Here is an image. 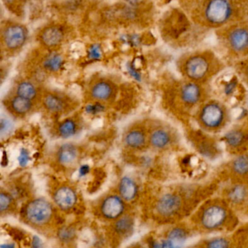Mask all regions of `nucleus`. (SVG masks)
Wrapping results in <instances>:
<instances>
[{"label":"nucleus","mask_w":248,"mask_h":248,"mask_svg":"<svg viewBox=\"0 0 248 248\" xmlns=\"http://www.w3.org/2000/svg\"><path fill=\"white\" fill-rule=\"evenodd\" d=\"M119 191L122 199L131 201L136 197L138 186L131 178L125 176L119 182Z\"/></svg>","instance_id":"4468645a"},{"label":"nucleus","mask_w":248,"mask_h":248,"mask_svg":"<svg viewBox=\"0 0 248 248\" xmlns=\"http://www.w3.org/2000/svg\"><path fill=\"white\" fill-rule=\"evenodd\" d=\"M1 248H16V246L11 243H6V244L1 245Z\"/></svg>","instance_id":"a19ab883"},{"label":"nucleus","mask_w":248,"mask_h":248,"mask_svg":"<svg viewBox=\"0 0 248 248\" xmlns=\"http://www.w3.org/2000/svg\"><path fill=\"white\" fill-rule=\"evenodd\" d=\"M112 89L108 83L99 82L93 86L91 94L93 98L98 100H106L111 97Z\"/></svg>","instance_id":"6ab92c4d"},{"label":"nucleus","mask_w":248,"mask_h":248,"mask_svg":"<svg viewBox=\"0 0 248 248\" xmlns=\"http://www.w3.org/2000/svg\"><path fill=\"white\" fill-rule=\"evenodd\" d=\"M32 248H43L42 240L38 236H33L32 242Z\"/></svg>","instance_id":"4c0bfd02"},{"label":"nucleus","mask_w":248,"mask_h":248,"mask_svg":"<svg viewBox=\"0 0 248 248\" xmlns=\"http://www.w3.org/2000/svg\"><path fill=\"white\" fill-rule=\"evenodd\" d=\"M11 123L9 121L1 119V134L3 135L4 134L8 132L11 129Z\"/></svg>","instance_id":"e433bc0d"},{"label":"nucleus","mask_w":248,"mask_h":248,"mask_svg":"<svg viewBox=\"0 0 248 248\" xmlns=\"http://www.w3.org/2000/svg\"><path fill=\"white\" fill-rule=\"evenodd\" d=\"M74 232L72 229L64 228L60 231L59 237L63 241H69L74 237Z\"/></svg>","instance_id":"2f4dec72"},{"label":"nucleus","mask_w":248,"mask_h":248,"mask_svg":"<svg viewBox=\"0 0 248 248\" xmlns=\"http://www.w3.org/2000/svg\"><path fill=\"white\" fill-rule=\"evenodd\" d=\"M78 155V151L75 146L71 144H64L61 146L58 152V159L64 165L74 163Z\"/></svg>","instance_id":"dca6fc26"},{"label":"nucleus","mask_w":248,"mask_h":248,"mask_svg":"<svg viewBox=\"0 0 248 248\" xmlns=\"http://www.w3.org/2000/svg\"><path fill=\"white\" fill-rule=\"evenodd\" d=\"M226 44L237 55L248 54V23H237L230 28L225 36Z\"/></svg>","instance_id":"39448f33"},{"label":"nucleus","mask_w":248,"mask_h":248,"mask_svg":"<svg viewBox=\"0 0 248 248\" xmlns=\"http://www.w3.org/2000/svg\"><path fill=\"white\" fill-rule=\"evenodd\" d=\"M66 31V28L64 25L51 23L39 31V39L41 43L47 47H56L64 42Z\"/></svg>","instance_id":"0eeeda50"},{"label":"nucleus","mask_w":248,"mask_h":248,"mask_svg":"<svg viewBox=\"0 0 248 248\" xmlns=\"http://www.w3.org/2000/svg\"><path fill=\"white\" fill-rule=\"evenodd\" d=\"M63 64H64V60L62 57L55 52L48 55L43 62L45 69L50 72H56L59 71L62 68Z\"/></svg>","instance_id":"412c9836"},{"label":"nucleus","mask_w":248,"mask_h":248,"mask_svg":"<svg viewBox=\"0 0 248 248\" xmlns=\"http://www.w3.org/2000/svg\"><path fill=\"white\" fill-rule=\"evenodd\" d=\"M237 11L234 0H205L201 5V17L208 26L221 27L231 22Z\"/></svg>","instance_id":"f257e3e1"},{"label":"nucleus","mask_w":248,"mask_h":248,"mask_svg":"<svg viewBox=\"0 0 248 248\" xmlns=\"http://www.w3.org/2000/svg\"><path fill=\"white\" fill-rule=\"evenodd\" d=\"M199 124L208 131H216L225 125L227 111L218 103L211 102L204 106L198 116Z\"/></svg>","instance_id":"20e7f679"},{"label":"nucleus","mask_w":248,"mask_h":248,"mask_svg":"<svg viewBox=\"0 0 248 248\" xmlns=\"http://www.w3.org/2000/svg\"><path fill=\"white\" fill-rule=\"evenodd\" d=\"M231 169L236 174L240 176L248 175V155L237 156L231 163Z\"/></svg>","instance_id":"aec40b11"},{"label":"nucleus","mask_w":248,"mask_h":248,"mask_svg":"<svg viewBox=\"0 0 248 248\" xmlns=\"http://www.w3.org/2000/svg\"><path fill=\"white\" fill-rule=\"evenodd\" d=\"M125 141L127 145L129 147L132 148H139L145 144V135L139 130H132L125 136Z\"/></svg>","instance_id":"a211bd4d"},{"label":"nucleus","mask_w":248,"mask_h":248,"mask_svg":"<svg viewBox=\"0 0 248 248\" xmlns=\"http://www.w3.org/2000/svg\"><path fill=\"white\" fill-rule=\"evenodd\" d=\"M187 236L180 228L174 229L168 234L167 240L161 244L162 248H181L186 243Z\"/></svg>","instance_id":"2eb2a0df"},{"label":"nucleus","mask_w":248,"mask_h":248,"mask_svg":"<svg viewBox=\"0 0 248 248\" xmlns=\"http://www.w3.org/2000/svg\"><path fill=\"white\" fill-rule=\"evenodd\" d=\"M128 73H129L130 75L134 78V79L138 81H141V75L138 71H137L136 68L133 66L132 65H129L128 66Z\"/></svg>","instance_id":"c9c22d12"},{"label":"nucleus","mask_w":248,"mask_h":248,"mask_svg":"<svg viewBox=\"0 0 248 248\" xmlns=\"http://www.w3.org/2000/svg\"><path fill=\"white\" fill-rule=\"evenodd\" d=\"M132 225H133V222L132 218L128 217H122L116 223V232L120 234H125L132 229Z\"/></svg>","instance_id":"a878e982"},{"label":"nucleus","mask_w":248,"mask_h":248,"mask_svg":"<svg viewBox=\"0 0 248 248\" xmlns=\"http://www.w3.org/2000/svg\"><path fill=\"white\" fill-rule=\"evenodd\" d=\"M44 105L48 110L52 112L61 111L64 107L63 100L53 94H49L45 97Z\"/></svg>","instance_id":"b1692460"},{"label":"nucleus","mask_w":248,"mask_h":248,"mask_svg":"<svg viewBox=\"0 0 248 248\" xmlns=\"http://www.w3.org/2000/svg\"><path fill=\"white\" fill-rule=\"evenodd\" d=\"M227 218V212L223 207L214 205L208 207L202 215V223L204 227L210 230L221 227Z\"/></svg>","instance_id":"6e6552de"},{"label":"nucleus","mask_w":248,"mask_h":248,"mask_svg":"<svg viewBox=\"0 0 248 248\" xmlns=\"http://www.w3.org/2000/svg\"><path fill=\"white\" fill-rule=\"evenodd\" d=\"M28 38L29 29L23 23L7 20L1 24V43L8 50L16 51L23 47Z\"/></svg>","instance_id":"7ed1b4c3"},{"label":"nucleus","mask_w":248,"mask_h":248,"mask_svg":"<svg viewBox=\"0 0 248 248\" xmlns=\"http://www.w3.org/2000/svg\"><path fill=\"white\" fill-rule=\"evenodd\" d=\"M237 83V79L236 78H232L230 82L226 84L225 87H224V93L227 95H231L235 91Z\"/></svg>","instance_id":"72a5a7b5"},{"label":"nucleus","mask_w":248,"mask_h":248,"mask_svg":"<svg viewBox=\"0 0 248 248\" xmlns=\"http://www.w3.org/2000/svg\"><path fill=\"white\" fill-rule=\"evenodd\" d=\"M88 58L90 60H99L101 58V49L99 45H93L89 49L88 51Z\"/></svg>","instance_id":"c756f323"},{"label":"nucleus","mask_w":248,"mask_h":248,"mask_svg":"<svg viewBox=\"0 0 248 248\" xmlns=\"http://www.w3.org/2000/svg\"><path fill=\"white\" fill-rule=\"evenodd\" d=\"M223 140L224 144L229 148L232 150L239 149L247 142L248 134L241 129L230 130L224 134Z\"/></svg>","instance_id":"ddd939ff"},{"label":"nucleus","mask_w":248,"mask_h":248,"mask_svg":"<svg viewBox=\"0 0 248 248\" xmlns=\"http://www.w3.org/2000/svg\"><path fill=\"white\" fill-rule=\"evenodd\" d=\"M90 170V168L88 165H83V166H80V169H79V176H80V177L85 176L86 175L88 174Z\"/></svg>","instance_id":"58836bf2"},{"label":"nucleus","mask_w":248,"mask_h":248,"mask_svg":"<svg viewBox=\"0 0 248 248\" xmlns=\"http://www.w3.org/2000/svg\"><path fill=\"white\" fill-rule=\"evenodd\" d=\"M180 97L181 100L186 106L193 107L200 102L202 90L198 84L186 83L181 87Z\"/></svg>","instance_id":"9d476101"},{"label":"nucleus","mask_w":248,"mask_h":248,"mask_svg":"<svg viewBox=\"0 0 248 248\" xmlns=\"http://www.w3.org/2000/svg\"><path fill=\"white\" fill-rule=\"evenodd\" d=\"M243 78H245L246 82L248 84V59L246 61L244 66L243 67Z\"/></svg>","instance_id":"ea45409f"},{"label":"nucleus","mask_w":248,"mask_h":248,"mask_svg":"<svg viewBox=\"0 0 248 248\" xmlns=\"http://www.w3.org/2000/svg\"><path fill=\"white\" fill-rule=\"evenodd\" d=\"M122 1L125 4L131 6V7L139 8V7L145 5L148 0H122Z\"/></svg>","instance_id":"f704fd0d"},{"label":"nucleus","mask_w":248,"mask_h":248,"mask_svg":"<svg viewBox=\"0 0 248 248\" xmlns=\"http://www.w3.org/2000/svg\"><path fill=\"white\" fill-rule=\"evenodd\" d=\"M247 192L246 189L241 186H236L230 192V200L234 202H242L246 198Z\"/></svg>","instance_id":"bb28decb"},{"label":"nucleus","mask_w":248,"mask_h":248,"mask_svg":"<svg viewBox=\"0 0 248 248\" xmlns=\"http://www.w3.org/2000/svg\"><path fill=\"white\" fill-rule=\"evenodd\" d=\"M11 106L15 112L18 114H25L30 111L32 103L30 100L17 96L11 102Z\"/></svg>","instance_id":"4be33fe9"},{"label":"nucleus","mask_w":248,"mask_h":248,"mask_svg":"<svg viewBox=\"0 0 248 248\" xmlns=\"http://www.w3.org/2000/svg\"><path fill=\"white\" fill-rule=\"evenodd\" d=\"M85 110L88 114L96 115L103 112L104 110V107L101 104L95 103V104L88 105L86 107Z\"/></svg>","instance_id":"7c9ffc66"},{"label":"nucleus","mask_w":248,"mask_h":248,"mask_svg":"<svg viewBox=\"0 0 248 248\" xmlns=\"http://www.w3.org/2000/svg\"><path fill=\"white\" fill-rule=\"evenodd\" d=\"M16 93L17 96L32 100L36 97V90L33 84L28 81H23L17 86Z\"/></svg>","instance_id":"5701e85b"},{"label":"nucleus","mask_w":248,"mask_h":248,"mask_svg":"<svg viewBox=\"0 0 248 248\" xmlns=\"http://www.w3.org/2000/svg\"><path fill=\"white\" fill-rule=\"evenodd\" d=\"M152 248H162L161 244H159V243H155V244L153 245Z\"/></svg>","instance_id":"79ce46f5"},{"label":"nucleus","mask_w":248,"mask_h":248,"mask_svg":"<svg viewBox=\"0 0 248 248\" xmlns=\"http://www.w3.org/2000/svg\"><path fill=\"white\" fill-rule=\"evenodd\" d=\"M53 198L55 204L63 210L72 208L77 202V199L75 192L68 186H62L57 189Z\"/></svg>","instance_id":"9b49d317"},{"label":"nucleus","mask_w":248,"mask_h":248,"mask_svg":"<svg viewBox=\"0 0 248 248\" xmlns=\"http://www.w3.org/2000/svg\"><path fill=\"white\" fill-rule=\"evenodd\" d=\"M31 157L29 152L26 149L22 148L20 150L18 157H17V161H18L19 165L21 167H26L29 162H30Z\"/></svg>","instance_id":"cd10ccee"},{"label":"nucleus","mask_w":248,"mask_h":248,"mask_svg":"<svg viewBox=\"0 0 248 248\" xmlns=\"http://www.w3.org/2000/svg\"><path fill=\"white\" fill-rule=\"evenodd\" d=\"M11 198L5 193H1L0 195V209L1 211H6L11 204Z\"/></svg>","instance_id":"473e14b6"},{"label":"nucleus","mask_w":248,"mask_h":248,"mask_svg":"<svg viewBox=\"0 0 248 248\" xmlns=\"http://www.w3.org/2000/svg\"><path fill=\"white\" fill-rule=\"evenodd\" d=\"M52 215L50 204L44 199L33 200L26 208L27 219L35 225H43L50 221Z\"/></svg>","instance_id":"423d86ee"},{"label":"nucleus","mask_w":248,"mask_h":248,"mask_svg":"<svg viewBox=\"0 0 248 248\" xmlns=\"http://www.w3.org/2000/svg\"><path fill=\"white\" fill-rule=\"evenodd\" d=\"M208 248H229V243L226 239L214 238L208 243Z\"/></svg>","instance_id":"c85d7f7f"},{"label":"nucleus","mask_w":248,"mask_h":248,"mask_svg":"<svg viewBox=\"0 0 248 248\" xmlns=\"http://www.w3.org/2000/svg\"><path fill=\"white\" fill-rule=\"evenodd\" d=\"M171 137L170 134L164 129L155 130L150 137V141L153 147L162 149L170 144Z\"/></svg>","instance_id":"f3484780"},{"label":"nucleus","mask_w":248,"mask_h":248,"mask_svg":"<svg viewBox=\"0 0 248 248\" xmlns=\"http://www.w3.org/2000/svg\"><path fill=\"white\" fill-rule=\"evenodd\" d=\"M215 61L217 60L214 54L196 52L183 58L182 70L183 75L192 81H203L211 75Z\"/></svg>","instance_id":"f03ea898"},{"label":"nucleus","mask_w":248,"mask_h":248,"mask_svg":"<svg viewBox=\"0 0 248 248\" xmlns=\"http://www.w3.org/2000/svg\"><path fill=\"white\" fill-rule=\"evenodd\" d=\"M182 205V201L175 194L163 195L157 202V211L163 216H170L176 214Z\"/></svg>","instance_id":"f8f14e48"},{"label":"nucleus","mask_w":248,"mask_h":248,"mask_svg":"<svg viewBox=\"0 0 248 248\" xmlns=\"http://www.w3.org/2000/svg\"><path fill=\"white\" fill-rule=\"evenodd\" d=\"M60 135L63 138L68 139L73 137L77 131V125L74 121L67 119L60 125L58 128Z\"/></svg>","instance_id":"393cba45"},{"label":"nucleus","mask_w":248,"mask_h":248,"mask_svg":"<svg viewBox=\"0 0 248 248\" xmlns=\"http://www.w3.org/2000/svg\"><path fill=\"white\" fill-rule=\"evenodd\" d=\"M125 210L122 198L116 195H111L103 201L101 205V212L108 219L119 218Z\"/></svg>","instance_id":"1a4fd4ad"}]
</instances>
